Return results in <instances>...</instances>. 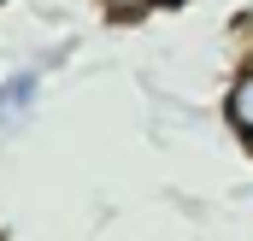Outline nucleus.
<instances>
[{
	"label": "nucleus",
	"instance_id": "f257e3e1",
	"mask_svg": "<svg viewBox=\"0 0 253 241\" xmlns=\"http://www.w3.org/2000/svg\"><path fill=\"white\" fill-rule=\"evenodd\" d=\"M224 112H230V123H236L242 135H253V71L230 82V100H224Z\"/></svg>",
	"mask_w": 253,
	"mask_h": 241
},
{
	"label": "nucleus",
	"instance_id": "f03ea898",
	"mask_svg": "<svg viewBox=\"0 0 253 241\" xmlns=\"http://www.w3.org/2000/svg\"><path fill=\"white\" fill-rule=\"evenodd\" d=\"M30 100H36V77H30V71H24V77H12V82H0V123H12Z\"/></svg>",
	"mask_w": 253,
	"mask_h": 241
}]
</instances>
